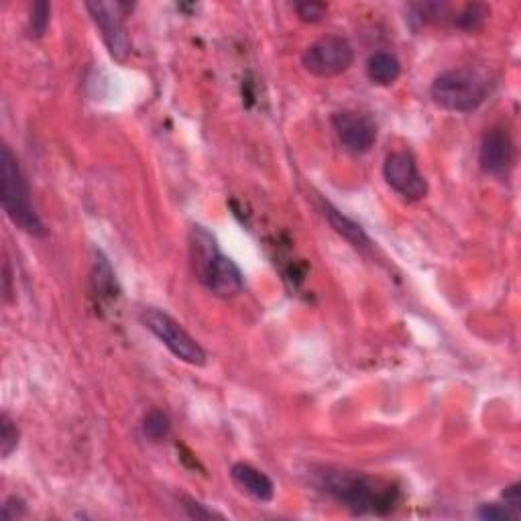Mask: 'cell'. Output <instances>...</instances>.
<instances>
[{"instance_id": "cell-23", "label": "cell", "mask_w": 521, "mask_h": 521, "mask_svg": "<svg viewBox=\"0 0 521 521\" xmlns=\"http://www.w3.org/2000/svg\"><path fill=\"white\" fill-rule=\"evenodd\" d=\"M185 509L190 511V516L192 517H212L214 516V513L212 511H206V509H202V505L200 503H194V501H190L185 505Z\"/></svg>"}, {"instance_id": "cell-22", "label": "cell", "mask_w": 521, "mask_h": 521, "mask_svg": "<svg viewBox=\"0 0 521 521\" xmlns=\"http://www.w3.org/2000/svg\"><path fill=\"white\" fill-rule=\"evenodd\" d=\"M503 501L507 507L513 511V513H517L519 516V507H521V485L516 483V485H511L507 487L503 491Z\"/></svg>"}, {"instance_id": "cell-11", "label": "cell", "mask_w": 521, "mask_h": 521, "mask_svg": "<svg viewBox=\"0 0 521 521\" xmlns=\"http://www.w3.org/2000/svg\"><path fill=\"white\" fill-rule=\"evenodd\" d=\"M231 477L244 493L255 497L257 501H271L275 495V485L265 472L251 467L247 462H236L231 469Z\"/></svg>"}, {"instance_id": "cell-14", "label": "cell", "mask_w": 521, "mask_h": 521, "mask_svg": "<svg viewBox=\"0 0 521 521\" xmlns=\"http://www.w3.org/2000/svg\"><path fill=\"white\" fill-rule=\"evenodd\" d=\"M488 13H491V11H488L487 5L472 3V5H467V6L462 8V11L459 13V16L454 19V23L459 24L462 31L475 33L478 29H483V24L488 19Z\"/></svg>"}, {"instance_id": "cell-4", "label": "cell", "mask_w": 521, "mask_h": 521, "mask_svg": "<svg viewBox=\"0 0 521 521\" xmlns=\"http://www.w3.org/2000/svg\"><path fill=\"white\" fill-rule=\"evenodd\" d=\"M141 322L171 355L192 366H204L208 361L206 350L200 346L190 332L169 314L157 308H147L141 314Z\"/></svg>"}, {"instance_id": "cell-10", "label": "cell", "mask_w": 521, "mask_h": 521, "mask_svg": "<svg viewBox=\"0 0 521 521\" xmlns=\"http://www.w3.org/2000/svg\"><path fill=\"white\" fill-rule=\"evenodd\" d=\"M478 163L485 174L505 175L513 166V143L505 128L493 127L488 128L483 141H480Z\"/></svg>"}, {"instance_id": "cell-2", "label": "cell", "mask_w": 521, "mask_h": 521, "mask_svg": "<svg viewBox=\"0 0 521 521\" xmlns=\"http://www.w3.org/2000/svg\"><path fill=\"white\" fill-rule=\"evenodd\" d=\"M0 174H3V208L11 223L31 236H39V239L47 236V228L31 202L29 185L24 182L19 161L8 145H3L0 151Z\"/></svg>"}, {"instance_id": "cell-1", "label": "cell", "mask_w": 521, "mask_h": 521, "mask_svg": "<svg viewBox=\"0 0 521 521\" xmlns=\"http://www.w3.org/2000/svg\"><path fill=\"white\" fill-rule=\"evenodd\" d=\"M316 485L356 516H387L399 501L393 483L356 470L322 469L316 472Z\"/></svg>"}, {"instance_id": "cell-9", "label": "cell", "mask_w": 521, "mask_h": 521, "mask_svg": "<svg viewBox=\"0 0 521 521\" xmlns=\"http://www.w3.org/2000/svg\"><path fill=\"white\" fill-rule=\"evenodd\" d=\"M198 279L218 298H234L244 289V275L232 259L216 252L210 263L204 267Z\"/></svg>"}, {"instance_id": "cell-16", "label": "cell", "mask_w": 521, "mask_h": 521, "mask_svg": "<svg viewBox=\"0 0 521 521\" xmlns=\"http://www.w3.org/2000/svg\"><path fill=\"white\" fill-rule=\"evenodd\" d=\"M171 431L169 418L159 410H153L151 413H147V418L143 422V434L151 440V442H161L166 440Z\"/></svg>"}, {"instance_id": "cell-13", "label": "cell", "mask_w": 521, "mask_h": 521, "mask_svg": "<svg viewBox=\"0 0 521 521\" xmlns=\"http://www.w3.org/2000/svg\"><path fill=\"white\" fill-rule=\"evenodd\" d=\"M366 73H369L373 84L391 86L402 76V63L395 55L387 52H374L366 62Z\"/></svg>"}, {"instance_id": "cell-19", "label": "cell", "mask_w": 521, "mask_h": 521, "mask_svg": "<svg viewBox=\"0 0 521 521\" xmlns=\"http://www.w3.org/2000/svg\"><path fill=\"white\" fill-rule=\"evenodd\" d=\"M296 13L301 21L306 23H317L322 21L326 13H328V5L326 3H317V0H308V3H298L296 6Z\"/></svg>"}, {"instance_id": "cell-18", "label": "cell", "mask_w": 521, "mask_h": 521, "mask_svg": "<svg viewBox=\"0 0 521 521\" xmlns=\"http://www.w3.org/2000/svg\"><path fill=\"white\" fill-rule=\"evenodd\" d=\"M16 446H19V430H16L14 422L3 413V418H0V454H3V459H8L16 450Z\"/></svg>"}, {"instance_id": "cell-17", "label": "cell", "mask_w": 521, "mask_h": 521, "mask_svg": "<svg viewBox=\"0 0 521 521\" xmlns=\"http://www.w3.org/2000/svg\"><path fill=\"white\" fill-rule=\"evenodd\" d=\"M94 283H96V296L100 298H112L114 293V273L102 255H98L94 263Z\"/></svg>"}, {"instance_id": "cell-8", "label": "cell", "mask_w": 521, "mask_h": 521, "mask_svg": "<svg viewBox=\"0 0 521 521\" xmlns=\"http://www.w3.org/2000/svg\"><path fill=\"white\" fill-rule=\"evenodd\" d=\"M332 127L340 143L353 153H366L377 141V125L366 114L355 110H340L332 117Z\"/></svg>"}, {"instance_id": "cell-3", "label": "cell", "mask_w": 521, "mask_h": 521, "mask_svg": "<svg viewBox=\"0 0 521 521\" xmlns=\"http://www.w3.org/2000/svg\"><path fill=\"white\" fill-rule=\"evenodd\" d=\"M430 96L450 112H472L485 102L487 80L470 68L448 70L431 81Z\"/></svg>"}, {"instance_id": "cell-5", "label": "cell", "mask_w": 521, "mask_h": 521, "mask_svg": "<svg viewBox=\"0 0 521 521\" xmlns=\"http://www.w3.org/2000/svg\"><path fill=\"white\" fill-rule=\"evenodd\" d=\"M355 62V49L345 37L326 35L306 49L301 63L317 78H332L346 71Z\"/></svg>"}, {"instance_id": "cell-15", "label": "cell", "mask_w": 521, "mask_h": 521, "mask_svg": "<svg viewBox=\"0 0 521 521\" xmlns=\"http://www.w3.org/2000/svg\"><path fill=\"white\" fill-rule=\"evenodd\" d=\"M49 21H52V5L39 0L31 6L29 24H27V35L31 39H41L49 29Z\"/></svg>"}, {"instance_id": "cell-7", "label": "cell", "mask_w": 521, "mask_h": 521, "mask_svg": "<svg viewBox=\"0 0 521 521\" xmlns=\"http://www.w3.org/2000/svg\"><path fill=\"white\" fill-rule=\"evenodd\" d=\"M383 175L393 190L410 202H420L428 195V182L420 174L413 155L407 151H395L387 155Z\"/></svg>"}, {"instance_id": "cell-20", "label": "cell", "mask_w": 521, "mask_h": 521, "mask_svg": "<svg viewBox=\"0 0 521 521\" xmlns=\"http://www.w3.org/2000/svg\"><path fill=\"white\" fill-rule=\"evenodd\" d=\"M478 517L487 521H503V519H517V513H513L507 505L488 503L478 509Z\"/></svg>"}, {"instance_id": "cell-24", "label": "cell", "mask_w": 521, "mask_h": 521, "mask_svg": "<svg viewBox=\"0 0 521 521\" xmlns=\"http://www.w3.org/2000/svg\"><path fill=\"white\" fill-rule=\"evenodd\" d=\"M5 299L8 301L11 298V269H8V263H5Z\"/></svg>"}, {"instance_id": "cell-21", "label": "cell", "mask_w": 521, "mask_h": 521, "mask_svg": "<svg viewBox=\"0 0 521 521\" xmlns=\"http://www.w3.org/2000/svg\"><path fill=\"white\" fill-rule=\"evenodd\" d=\"M23 516H24V503L21 499H16V497H8L3 505V513H0L3 521H13Z\"/></svg>"}, {"instance_id": "cell-6", "label": "cell", "mask_w": 521, "mask_h": 521, "mask_svg": "<svg viewBox=\"0 0 521 521\" xmlns=\"http://www.w3.org/2000/svg\"><path fill=\"white\" fill-rule=\"evenodd\" d=\"M88 13L100 31L102 41L117 62H125L130 53V39L125 24V5L120 3H88Z\"/></svg>"}, {"instance_id": "cell-12", "label": "cell", "mask_w": 521, "mask_h": 521, "mask_svg": "<svg viewBox=\"0 0 521 521\" xmlns=\"http://www.w3.org/2000/svg\"><path fill=\"white\" fill-rule=\"evenodd\" d=\"M320 208H322L324 218L328 220L334 231H336L340 236H345V239L353 244L356 251L366 252L373 249V241L369 239V234L363 231L361 224H356L355 220H350L348 216L342 214L340 210L334 208L328 202H322Z\"/></svg>"}]
</instances>
